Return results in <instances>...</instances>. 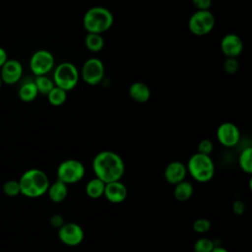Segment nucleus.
I'll return each mask as SVG.
<instances>
[{"instance_id":"393cba45","label":"nucleus","mask_w":252,"mask_h":252,"mask_svg":"<svg viewBox=\"0 0 252 252\" xmlns=\"http://www.w3.org/2000/svg\"><path fill=\"white\" fill-rule=\"evenodd\" d=\"M215 246H216L215 241L206 237H202V238H199L194 243V251L195 252H212Z\"/></svg>"},{"instance_id":"2eb2a0df","label":"nucleus","mask_w":252,"mask_h":252,"mask_svg":"<svg viewBox=\"0 0 252 252\" xmlns=\"http://www.w3.org/2000/svg\"><path fill=\"white\" fill-rule=\"evenodd\" d=\"M128 195L126 185L121 181H114L106 183L104 187L103 196L107 201L113 204H119L125 201Z\"/></svg>"},{"instance_id":"cd10ccee","label":"nucleus","mask_w":252,"mask_h":252,"mask_svg":"<svg viewBox=\"0 0 252 252\" xmlns=\"http://www.w3.org/2000/svg\"><path fill=\"white\" fill-rule=\"evenodd\" d=\"M198 152L199 154L210 156L214 150V144L210 139H203L198 144Z\"/></svg>"},{"instance_id":"f704fd0d","label":"nucleus","mask_w":252,"mask_h":252,"mask_svg":"<svg viewBox=\"0 0 252 252\" xmlns=\"http://www.w3.org/2000/svg\"><path fill=\"white\" fill-rule=\"evenodd\" d=\"M1 86H2V81H1V79H0V88H1Z\"/></svg>"},{"instance_id":"4468645a","label":"nucleus","mask_w":252,"mask_h":252,"mask_svg":"<svg viewBox=\"0 0 252 252\" xmlns=\"http://www.w3.org/2000/svg\"><path fill=\"white\" fill-rule=\"evenodd\" d=\"M187 174L186 165L178 160H173L169 162L163 172L164 179L167 183L171 185H176L177 183L185 180Z\"/></svg>"},{"instance_id":"39448f33","label":"nucleus","mask_w":252,"mask_h":252,"mask_svg":"<svg viewBox=\"0 0 252 252\" xmlns=\"http://www.w3.org/2000/svg\"><path fill=\"white\" fill-rule=\"evenodd\" d=\"M80 73L72 62H62L58 64L53 72V83L65 92L73 90L79 82Z\"/></svg>"},{"instance_id":"dca6fc26","label":"nucleus","mask_w":252,"mask_h":252,"mask_svg":"<svg viewBox=\"0 0 252 252\" xmlns=\"http://www.w3.org/2000/svg\"><path fill=\"white\" fill-rule=\"evenodd\" d=\"M128 93L130 97L138 103H145L151 97V90L149 86L143 82L132 83L129 87Z\"/></svg>"},{"instance_id":"20e7f679","label":"nucleus","mask_w":252,"mask_h":252,"mask_svg":"<svg viewBox=\"0 0 252 252\" xmlns=\"http://www.w3.org/2000/svg\"><path fill=\"white\" fill-rule=\"evenodd\" d=\"M186 168L191 177L200 183L209 182L215 175V163L212 158L199 153L189 158Z\"/></svg>"},{"instance_id":"a878e982","label":"nucleus","mask_w":252,"mask_h":252,"mask_svg":"<svg viewBox=\"0 0 252 252\" xmlns=\"http://www.w3.org/2000/svg\"><path fill=\"white\" fill-rule=\"evenodd\" d=\"M3 192L9 197H15L21 194L20 184L17 180H8L3 185Z\"/></svg>"},{"instance_id":"7c9ffc66","label":"nucleus","mask_w":252,"mask_h":252,"mask_svg":"<svg viewBox=\"0 0 252 252\" xmlns=\"http://www.w3.org/2000/svg\"><path fill=\"white\" fill-rule=\"evenodd\" d=\"M49 222H50L51 226H53L55 228H58V229L65 223L63 217L61 215H58V214H55V215L51 216V218L49 220Z\"/></svg>"},{"instance_id":"0eeeda50","label":"nucleus","mask_w":252,"mask_h":252,"mask_svg":"<svg viewBox=\"0 0 252 252\" xmlns=\"http://www.w3.org/2000/svg\"><path fill=\"white\" fill-rule=\"evenodd\" d=\"M216 25V19L211 11H195L188 20L189 31L198 36L210 33Z\"/></svg>"},{"instance_id":"412c9836","label":"nucleus","mask_w":252,"mask_h":252,"mask_svg":"<svg viewBox=\"0 0 252 252\" xmlns=\"http://www.w3.org/2000/svg\"><path fill=\"white\" fill-rule=\"evenodd\" d=\"M85 46L91 52H99L104 47V38L101 34L87 33L85 36Z\"/></svg>"},{"instance_id":"6e6552de","label":"nucleus","mask_w":252,"mask_h":252,"mask_svg":"<svg viewBox=\"0 0 252 252\" xmlns=\"http://www.w3.org/2000/svg\"><path fill=\"white\" fill-rule=\"evenodd\" d=\"M79 73L80 77L85 83L90 86H96L101 83L104 78V64L100 59L91 57L83 63Z\"/></svg>"},{"instance_id":"2f4dec72","label":"nucleus","mask_w":252,"mask_h":252,"mask_svg":"<svg viewBox=\"0 0 252 252\" xmlns=\"http://www.w3.org/2000/svg\"><path fill=\"white\" fill-rule=\"evenodd\" d=\"M232 211L235 215H242L245 211V204L241 200H235L232 204Z\"/></svg>"},{"instance_id":"bb28decb","label":"nucleus","mask_w":252,"mask_h":252,"mask_svg":"<svg viewBox=\"0 0 252 252\" xmlns=\"http://www.w3.org/2000/svg\"><path fill=\"white\" fill-rule=\"evenodd\" d=\"M193 230L197 233H205L211 228V221L208 219L200 218L193 222Z\"/></svg>"},{"instance_id":"9b49d317","label":"nucleus","mask_w":252,"mask_h":252,"mask_svg":"<svg viewBox=\"0 0 252 252\" xmlns=\"http://www.w3.org/2000/svg\"><path fill=\"white\" fill-rule=\"evenodd\" d=\"M83 228L75 222H65L58 229V237L60 241L68 246L79 245L84 239Z\"/></svg>"},{"instance_id":"4be33fe9","label":"nucleus","mask_w":252,"mask_h":252,"mask_svg":"<svg viewBox=\"0 0 252 252\" xmlns=\"http://www.w3.org/2000/svg\"><path fill=\"white\" fill-rule=\"evenodd\" d=\"M238 164L242 171L247 174L252 173V148L247 147L241 151L238 157Z\"/></svg>"},{"instance_id":"f03ea898","label":"nucleus","mask_w":252,"mask_h":252,"mask_svg":"<svg viewBox=\"0 0 252 252\" xmlns=\"http://www.w3.org/2000/svg\"><path fill=\"white\" fill-rule=\"evenodd\" d=\"M19 184L21 194L28 198H38L47 192L50 181L41 169L31 168L22 174Z\"/></svg>"},{"instance_id":"7ed1b4c3","label":"nucleus","mask_w":252,"mask_h":252,"mask_svg":"<svg viewBox=\"0 0 252 252\" xmlns=\"http://www.w3.org/2000/svg\"><path fill=\"white\" fill-rule=\"evenodd\" d=\"M112 12L102 6H94L86 11L83 17V27L87 33L102 34L113 25Z\"/></svg>"},{"instance_id":"473e14b6","label":"nucleus","mask_w":252,"mask_h":252,"mask_svg":"<svg viewBox=\"0 0 252 252\" xmlns=\"http://www.w3.org/2000/svg\"><path fill=\"white\" fill-rule=\"evenodd\" d=\"M8 60L7 58V52L0 46V68L5 64V62Z\"/></svg>"},{"instance_id":"72a5a7b5","label":"nucleus","mask_w":252,"mask_h":252,"mask_svg":"<svg viewBox=\"0 0 252 252\" xmlns=\"http://www.w3.org/2000/svg\"><path fill=\"white\" fill-rule=\"evenodd\" d=\"M212 252H228V251L220 245H216L215 248L212 250Z\"/></svg>"},{"instance_id":"c85d7f7f","label":"nucleus","mask_w":252,"mask_h":252,"mask_svg":"<svg viewBox=\"0 0 252 252\" xmlns=\"http://www.w3.org/2000/svg\"><path fill=\"white\" fill-rule=\"evenodd\" d=\"M239 63L237 58H226L223 62V70L227 74H235L238 71Z\"/></svg>"},{"instance_id":"ddd939ff","label":"nucleus","mask_w":252,"mask_h":252,"mask_svg":"<svg viewBox=\"0 0 252 252\" xmlns=\"http://www.w3.org/2000/svg\"><path fill=\"white\" fill-rule=\"evenodd\" d=\"M220 50L226 58H237L243 50L242 39L235 33H227L220 40Z\"/></svg>"},{"instance_id":"5701e85b","label":"nucleus","mask_w":252,"mask_h":252,"mask_svg":"<svg viewBox=\"0 0 252 252\" xmlns=\"http://www.w3.org/2000/svg\"><path fill=\"white\" fill-rule=\"evenodd\" d=\"M33 82L35 84L38 94L43 95H47L50 91L55 87L53 80L47 76H37L35 77Z\"/></svg>"},{"instance_id":"f3484780","label":"nucleus","mask_w":252,"mask_h":252,"mask_svg":"<svg viewBox=\"0 0 252 252\" xmlns=\"http://www.w3.org/2000/svg\"><path fill=\"white\" fill-rule=\"evenodd\" d=\"M46 193L52 202L60 203L64 201L68 195V185L57 179L55 182L49 185Z\"/></svg>"},{"instance_id":"c756f323","label":"nucleus","mask_w":252,"mask_h":252,"mask_svg":"<svg viewBox=\"0 0 252 252\" xmlns=\"http://www.w3.org/2000/svg\"><path fill=\"white\" fill-rule=\"evenodd\" d=\"M193 5L196 11H210L212 6L211 0H193Z\"/></svg>"},{"instance_id":"423d86ee","label":"nucleus","mask_w":252,"mask_h":252,"mask_svg":"<svg viewBox=\"0 0 252 252\" xmlns=\"http://www.w3.org/2000/svg\"><path fill=\"white\" fill-rule=\"evenodd\" d=\"M85 173V165L75 158L65 159L57 167V179L66 185L78 183L84 178Z\"/></svg>"},{"instance_id":"9d476101","label":"nucleus","mask_w":252,"mask_h":252,"mask_svg":"<svg viewBox=\"0 0 252 252\" xmlns=\"http://www.w3.org/2000/svg\"><path fill=\"white\" fill-rule=\"evenodd\" d=\"M216 135L219 143L226 148L236 146L240 140V131L238 127L231 122H223L220 124Z\"/></svg>"},{"instance_id":"f8f14e48","label":"nucleus","mask_w":252,"mask_h":252,"mask_svg":"<svg viewBox=\"0 0 252 252\" xmlns=\"http://www.w3.org/2000/svg\"><path fill=\"white\" fill-rule=\"evenodd\" d=\"M0 79L2 83L14 85L20 81L23 75V66L16 59H8L0 68Z\"/></svg>"},{"instance_id":"6ab92c4d","label":"nucleus","mask_w":252,"mask_h":252,"mask_svg":"<svg viewBox=\"0 0 252 252\" xmlns=\"http://www.w3.org/2000/svg\"><path fill=\"white\" fill-rule=\"evenodd\" d=\"M19 97L24 102H32L38 94L37 89L33 81H27L21 85L18 92Z\"/></svg>"},{"instance_id":"aec40b11","label":"nucleus","mask_w":252,"mask_h":252,"mask_svg":"<svg viewBox=\"0 0 252 252\" xmlns=\"http://www.w3.org/2000/svg\"><path fill=\"white\" fill-rule=\"evenodd\" d=\"M105 183L102 182L100 179L94 177L90 179L85 187V191L88 197L91 199H98L103 196L104 193Z\"/></svg>"},{"instance_id":"a211bd4d","label":"nucleus","mask_w":252,"mask_h":252,"mask_svg":"<svg viewBox=\"0 0 252 252\" xmlns=\"http://www.w3.org/2000/svg\"><path fill=\"white\" fill-rule=\"evenodd\" d=\"M193 185L191 182L183 180L176 185H174L173 189V196L179 202H185L189 200L193 195Z\"/></svg>"},{"instance_id":"1a4fd4ad","label":"nucleus","mask_w":252,"mask_h":252,"mask_svg":"<svg viewBox=\"0 0 252 252\" xmlns=\"http://www.w3.org/2000/svg\"><path fill=\"white\" fill-rule=\"evenodd\" d=\"M55 65L53 54L46 49L35 51L30 59V68L35 77L46 76Z\"/></svg>"},{"instance_id":"b1692460","label":"nucleus","mask_w":252,"mask_h":252,"mask_svg":"<svg viewBox=\"0 0 252 252\" xmlns=\"http://www.w3.org/2000/svg\"><path fill=\"white\" fill-rule=\"evenodd\" d=\"M46 96H47L48 102L51 105L60 106L64 104L67 99V92H65L64 90L58 87H54Z\"/></svg>"},{"instance_id":"f257e3e1","label":"nucleus","mask_w":252,"mask_h":252,"mask_svg":"<svg viewBox=\"0 0 252 252\" xmlns=\"http://www.w3.org/2000/svg\"><path fill=\"white\" fill-rule=\"evenodd\" d=\"M92 166L95 177L105 184L120 181L125 172L122 158L117 153L109 150L97 153L93 159Z\"/></svg>"}]
</instances>
